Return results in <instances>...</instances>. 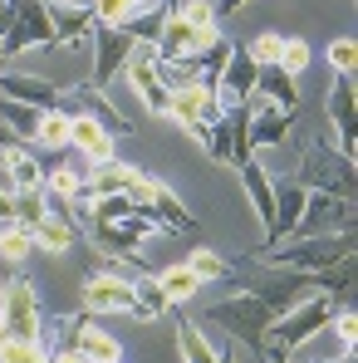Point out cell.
<instances>
[{"instance_id":"1","label":"cell","mask_w":358,"mask_h":363,"mask_svg":"<svg viewBox=\"0 0 358 363\" xmlns=\"http://www.w3.org/2000/svg\"><path fill=\"white\" fill-rule=\"evenodd\" d=\"M344 304L334 300V295H324V290H314V295H304V300L295 304V309H285L280 319H270V329L260 334V359H270V354H295V349H304L309 339H319L324 329H329V319L339 314Z\"/></svg>"},{"instance_id":"2","label":"cell","mask_w":358,"mask_h":363,"mask_svg":"<svg viewBox=\"0 0 358 363\" xmlns=\"http://www.w3.org/2000/svg\"><path fill=\"white\" fill-rule=\"evenodd\" d=\"M354 255V231H324V236H285L270 250L245 255L250 265H280V270H299V275H319L334 260Z\"/></svg>"},{"instance_id":"3","label":"cell","mask_w":358,"mask_h":363,"mask_svg":"<svg viewBox=\"0 0 358 363\" xmlns=\"http://www.w3.org/2000/svg\"><path fill=\"white\" fill-rule=\"evenodd\" d=\"M295 182L304 191L344 196V201H354V191H358L354 157H344L339 147H329V143H319V138H304V143H299V177Z\"/></svg>"},{"instance_id":"4","label":"cell","mask_w":358,"mask_h":363,"mask_svg":"<svg viewBox=\"0 0 358 363\" xmlns=\"http://www.w3.org/2000/svg\"><path fill=\"white\" fill-rule=\"evenodd\" d=\"M240 290H250L255 300L265 304L275 319L285 309H295L304 295H314V275H299V270H280V265H250V270H231Z\"/></svg>"},{"instance_id":"5","label":"cell","mask_w":358,"mask_h":363,"mask_svg":"<svg viewBox=\"0 0 358 363\" xmlns=\"http://www.w3.org/2000/svg\"><path fill=\"white\" fill-rule=\"evenodd\" d=\"M270 309L255 300L250 290H240V295H231V300H221V304H211L206 309V324L211 329H226L236 344H245V349H260V334L270 329Z\"/></svg>"},{"instance_id":"6","label":"cell","mask_w":358,"mask_h":363,"mask_svg":"<svg viewBox=\"0 0 358 363\" xmlns=\"http://www.w3.org/2000/svg\"><path fill=\"white\" fill-rule=\"evenodd\" d=\"M0 324H5L10 339H20V344H40V329H45L40 290H35L25 275H10V280H5V290H0Z\"/></svg>"},{"instance_id":"7","label":"cell","mask_w":358,"mask_h":363,"mask_svg":"<svg viewBox=\"0 0 358 363\" xmlns=\"http://www.w3.org/2000/svg\"><path fill=\"white\" fill-rule=\"evenodd\" d=\"M162 226L152 221V216H142V211H133V216H123V221H89V241L99 245L108 260H118V255H138V245L152 241Z\"/></svg>"},{"instance_id":"8","label":"cell","mask_w":358,"mask_h":363,"mask_svg":"<svg viewBox=\"0 0 358 363\" xmlns=\"http://www.w3.org/2000/svg\"><path fill=\"white\" fill-rule=\"evenodd\" d=\"M89 40H94V79H89V84L108 89V84L123 74V64L133 60V50H138V45H133V35H128L123 25H99V20H94Z\"/></svg>"},{"instance_id":"9","label":"cell","mask_w":358,"mask_h":363,"mask_svg":"<svg viewBox=\"0 0 358 363\" xmlns=\"http://www.w3.org/2000/svg\"><path fill=\"white\" fill-rule=\"evenodd\" d=\"M324 113L334 123V147L344 152V157H354L358 152V89H354V74H334V84H329V94H324Z\"/></svg>"},{"instance_id":"10","label":"cell","mask_w":358,"mask_h":363,"mask_svg":"<svg viewBox=\"0 0 358 363\" xmlns=\"http://www.w3.org/2000/svg\"><path fill=\"white\" fill-rule=\"evenodd\" d=\"M55 25H50V0H15V30L5 35V55L25 50H50Z\"/></svg>"},{"instance_id":"11","label":"cell","mask_w":358,"mask_h":363,"mask_svg":"<svg viewBox=\"0 0 358 363\" xmlns=\"http://www.w3.org/2000/svg\"><path fill=\"white\" fill-rule=\"evenodd\" d=\"M64 113H89L99 128H108L113 138H128V133H133V123L108 104V89H99V84H89V79L74 84V89H64Z\"/></svg>"},{"instance_id":"12","label":"cell","mask_w":358,"mask_h":363,"mask_svg":"<svg viewBox=\"0 0 358 363\" xmlns=\"http://www.w3.org/2000/svg\"><path fill=\"white\" fill-rule=\"evenodd\" d=\"M324 231H354V201L309 191V201H304V211H299V226L290 236H324Z\"/></svg>"},{"instance_id":"13","label":"cell","mask_w":358,"mask_h":363,"mask_svg":"<svg viewBox=\"0 0 358 363\" xmlns=\"http://www.w3.org/2000/svg\"><path fill=\"white\" fill-rule=\"evenodd\" d=\"M128 309H133V280L113 265L84 280V314H128Z\"/></svg>"},{"instance_id":"14","label":"cell","mask_w":358,"mask_h":363,"mask_svg":"<svg viewBox=\"0 0 358 363\" xmlns=\"http://www.w3.org/2000/svg\"><path fill=\"white\" fill-rule=\"evenodd\" d=\"M157 55H152V45H138L133 50V60L123 64V79L133 84V94H138V104H147V113H157V118H167V89H162V79H157Z\"/></svg>"},{"instance_id":"15","label":"cell","mask_w":358,"mask_h":363,"mask_svg":"<svg viewBox=\"0 0 358 363\" xmlns=\"http://www.w3.org/2000/svg\"><path fill=\"white\" fill-rule=\"evenodd\" d=\"M0 99L25 108H64V89H55L40 74H15V69H0Z\"/></svg>"},{"instance_id":"16","label":"cell","mask_w":358,"mask_h":363,"mask_svg":"<svg viewBox=\"0 0 358 363\" xmlns=\"http://www.w3.org/2000/svg\"><path fill=\"white\" fill-rule=\"evenodd\" d=\"M255 79H260V64L245 55V45L231 50V60L221 69V79H216V104L221 108H240L250 94H255Z\"/></svg>"},{"instance_id":"17","label":"cell","mask_w":358,"mask_h":363,"mask_svg":"<svg viewBox=\"0 0 358 363\" xmlns=\"http://www.w3.org/2000/svg\"><path fill=\"white\" fill-rule=\"evenodd\" d=\"M226 113L221 104H216V94L196 79V84H186V89H172V99H167V118L181 123V128H191V123H216Z\"/></svg>"},{"instance_id":"18","label":"cell","mask_w":358,"mask_h":363,"mask_svg":"<svg viewBox=\"0 0 358 363\" xmlns=\"http://www.w3.org/2000/svg\"><path fill=\"white\" fill-rule=\"evenodd\" d=\"M69 349L79 354V359L89 363H118L123 359V344L113 339V334H104L99 324H94V314H74V334H69Z\"/></svg>"},{"instance_id":"19","label":"cell","mask_w":358,"mask_h":363,"mask_svg":"<svg viewBox=\"0 0 358 363\" xmlns=\"http://www.w3.org/2000/svg\"><path fill=\"white\" fill-rule=\"evenodd\" d=\"M304 201H309V191L299 186V182H275V216H270V226H265V245L260 250H270V245H280L290 231L299 226V211H304Z\"/></svg>"},{"instance_id":"20","label":"cell","mask_w":358,"mask_h":363,"mask_svg":"<svg viewBox=\"0 0 358 363\" xmlns=\"http://www.w3.org/2000/svg\"><path fill=\"white\" fill-rule=\"evenodd\" d=\"M245 113H250V147H275V143H285L290 138V123L295 113L290 108H275V104H265V99H245Z\"/></svg>"},{"instance_id":"21","label":"cell","mask_w":358,"mask_h":363,"mask_svg":"<svg viewBox=\"0 0 358 363\" xmlns=\"http://www.w3.org/2000/svg\"><path fill=\"white\" fill-rule=\"evenodd\" d=\"M113 143H118V138H113L108 128H99L89 113H69V147H74L84 162H108V157H118Z\"/></svg>"},{"instance_id":"22","label":"cell","mask_w":358,"mask_h":363,"mask_svg":"<svg viewBox=\"0 0 358 363\" xmlns=\"http://www.w3.org/2000/svg\"><path fill=\"white\" fill-rule=\"evenodd\" d=\"M50 25H55V45H84L94 30V5L89 0H50Z\"/></svg>"},{"instance_id":"23","label":"cell","mask_w":358,"mask_h":363,"mask_svg":"<svg viewBox=\"0 0 358 363\" xmlns=\"http://www.w3.org/2000/svg\"><path fill=\"white\" fill-rule=\"evenodd\" d=\"M172 324H177V354H181V363H231V349H226L221 339H206V329L191 324L186 314H177Z\"/></svg>"},{"instance_id":"24","label":"cell","mask_w":358,"mask_h":363,"mask_svg":"<svg viewBox=\"0 0 358 363\" xmlns=\"http://www.w3.org/2000/svg\"><path fill=\"white\" fill-rule=\"evenodd\" d=\"M236 172H240V186H245L250 206H255V216H260V226H270V216H275V177L260 167V157L240 162Z\"/></svg>"},{"instance_id":"25","label":"cell","mask_w":358,"mask_h":363,"mask_svg":"<svg viewBox=\"0 0 358 363\" xmlns=\"http://www.w3.org/2000/svg\"><path fill=\"white\" fill-rule=\"evenodd\" d=\"M201 45H206V40H201V35H196V30L177 15V10H172V15L162 20V35H157L152 55H157V60H186V55H196Z\"/></svg>"},{"instance_id":"26","label":"cell","mask_w":358,"mask_h":363,"mask_svg":"<svg viewBox=\"0 0 358 363\" xmlns=\"http://www.w3.org/2000/svg\"><path fill=\"white\" fill-rule=\"evenodd\" d=\"M133 177H138V167H133V162L108 157V162H89L84 186H89V196H118V191H128V182H133Z\"/></svg>"},{"instance_id":"27","label":"cell","mask_w":358,"mask_h":363,"mask_svg":"<svg viewBox=\"0 0 358 363\" xmlns=\"http://www.w3.org/2000/svg\"><path fill=\"white\" fill-rule=\"evenodd\" d=\"M255 99H265V104H275V108L299 113V79H290L280 64H265V69H260V79H255Z\"/></svg>"},{"instance_id":"28","label":"cell","mask_w":358,"mask_h":363,"mask_svg":"<svg viewBox=\"0 0 358 363\" xmlns=\"http://www.w3.org/2000/svg\"><path fill=\"white\" fill-rule=\"evenodd\" d=\"M177 10V0H147V5H138L128 20H123V30L133 35V45H157V35H162V20Z\"/></svg>"},{"instance_id":"29","label":"cell","mask_w":358,"mask_h":363,"mask_svg":"<svg viewBox=\"0 0 358 363\" xmlns=\"http://www.w3.org/2000/svg\"><path fill=\"white\" fill-rule=\"evenodd\" d=\"M147 216H152L162 231H191V226H196V221H191V211L172 196V186H167L162 177L152 182V206H147Z\"/></svg>"},{"instance_id":"30","label":"cell","mask_w":358,"mask_h":363,"mask_svg":"<svg viewBox=\"0 0 358 363\" xmlns=\"http://www.w3.org/2000/svg\"><path fill=\"white\" fill-rule=\"evenodd\" d=\"M172 309H177V304L162 295L157 275H147V270L133 275V309H128L133 319H162V314H172Z\"/></svg>"},{"instance_id":"31","label":"cell","mask_w":358,"mask_h":363,"mask_svg":"<svg viewBox=\"0 0 358 363\" xmlns=\"http://www.w3.org/2000/svg\"><path fill=\"white\" fill-rule=\"evenodd\" d=\"M231 50H236V45H231L226 35H216L211 45H201V50L191 55V64H196V79H201L211 94H216V79H221V69H226V60H231Z\"/></svg>"},{"instance_id":"32","label":"cell","mask_w":358,"mask_h":363,"mask_svg":"<svg viewBox=\"0 0 358 363\" xmlns=\"http://www.w3.org/2000/svg\"><path fill=\"white\" fill-rule=\"evenodd\" d=\"M0 157H5V167H10V182H15V191L45 186V162H40L30 147H5Z\"/></svg>"},{"instance_id":"33","label":"cell","mask_w":358,"mask_h":363,"mask_svg":"<svg viewBox=\"0 0 358 363\" xmlns=\"http://www.w3.org/2000/svg\"><path fill=\"white\" fill-rule=\"evenodd\" d=\"M314 290L334 295L339 304H354V255H344V260H334L329 270H319V275H314Z\"/></svg>"},{"instance_id":"34","label":"cell","mask_w":358,"mask_h":363,"mask_svg":"<svg viewBox=\"0 0 358 363\" xmlns=\"http://www.w3.org/2000/svg\"><path fill=\"white\" fill-rule=\"evenodd\" d=\"M157 285H162V295H167L172 304L196 300V290H201V280L191 275V265H186V260H177V265H167V270H157Z\"/></svg>"},{"instance_id":"35","label":"cell","mask_w":358,"mask_h":363,"mask_svg":"<svg viewBox=\"0 0 358 363\" xmlns=\"http://www.w3.org/2000/svg\"><path fill=\"white\" fill-rule=\"evenodd\" d=\"M45 216H50L45 186H30V191H15V196H10V221H15V226H40Z\"/></svg>"},{"instance_id":"36","label":"cell","mask_w":358,"mask_h":363,"mask_svg":"<svg viewBox=\"0 0 358 363\" xmlns=\"http://www.w3.org/2000/svg\"><path fill=\"white\" fill-rule=\"evenodd\" d=\"M35 143L50 147V152L69 147V113H64V108H45L40 123H35Z\"/></svg>"},{"instance_id":"37","label":"cell","mask_w":358,"mask_h":363,"mask_svg":"<svg viewBox=\"0 0 358 363\" xmlns=\"http://www.w3.org/2000/svg\"><path fill=\"white\" fill-rule=\"evenodd\" d=\"M177 15L186 20V25H191V30H196V35H201V40H206V45H211V40L221 35V20H216L211 0H181V5H177Z\"/></svg>"},{"instance_id":"38","label":"cell","mask_w":358,"mask_h":363,"mask_svg":"<svg viewBox=\"0 0 358 363\" xmlns=\"http://www.w3.org/2000/svg\"><path fill=\"white\" fill-rule=\"evenodd\" d=\"M226 128H231V167L250 162L255 147H250V113H245V104L240 108H226Z\"/></svg>"},{"instance_id":"39","label":"cell","mask_w":358,"mask_h":363,"mask_svg":"<svg viewBox=\"0 0 358 363\" xmlns=\"http://www.w3.org/2000/svg\"><path fill=\"white\" fill-rule=\"evenodd\" d=\"M30 236H35V250H69L79 231L69 221H60V216H45L40 226H30Z\"/></svg>"},{"instance_id":"40","label":"cell","mask_w":358,"mask_h":363,"mask_svg":"<svg viewBox=\"0 0 358 363\" xmlns=\"http://www.w3.org/2000/svg\"><path fill=\"white\" fill-rule=\"evenodd\" d=\"M30 255H35V236H30V226L5 221V226H0V260L20 265V260H30Z\"/></svg>"},{"instance_id":"41","label":"cell","mask_w":358,"mask_h":363,"mask_svg":"<svg viewBox=\"0 0 358 363\" xmlns=\"http://www.w3.org/2000/svg\"><path fill=\"white\" fill-rule=\"evenodd\" d=\"M186 265H191V275H196L201 285H206V280H231V270H236L226 255H216V250H206V245H201V250H191V255H186Z\"/></svg>"},{"instance_id":"42","label":"cell","mask_w":358,"mask_h":363,"mask_svg":"<svg viewBox=\"0 0 358 363\" xmlns=\"http://www.w3.org/2000/svg\"><path fill=\"white\" fill-rule=\"evenodd\" d=\"M280 50H285V35H270V30H265V35H255V40L245 45V55L260 64V69H265V64H280Z\"/></svg>"},{"instance_id":"43","label":"cell","mask_w":358,"mask_h":363,"mask_svg":"<svg viewBox=\"0 0 358 363\" xmlns=\"http://www.w3.org/2000/svg\"><path fill=\"white\" fill-rule=\"evenodd\" d=\"M324 60H329V69H334V74H354V64H358V45L349 40V35H344V40H329Z\"/></svg>"},{"instance_id":"44","label":"cell","mask_w":358,"mask_h":363,"mask_svg":"<svg viewBox=\"0 0 358 363\" xmlns=\"http://www.w3.org/2000/svg\"><path fill=\"white\" fill-rule=\"evenodd\" d=\"M309 60H314V50H309L304 40H285V50H280V69H285L290 79H299V74L309 69Z\"/></svg>"},{"instance_id":"45","label":"cell","mask_w":358,"mask_h":363,"mask_svg":"<svg viewBox=\"0 0 358 363\" xmlns=\"http://www.w3.org/2000/svg\"><path fill=\"white\" fill-rule=\"evenodd\" d=\"M0 363H55V354H45V344H20V339H10L5 354H0Z\"/></svg>"},{"instance_id":"46","label":"cell","mask_w":358,"mask_h":363,"mask_svg":"<svg viewBox=\"0 0 358 363\" xmlns=\"http://www.w3.org/2000/svg\"><path fill=\"white\" fill-rule=\"evenodd\" d=\"M94 5V20L99 25H123L133 15V0H89Z\"/></svg>"},{"instance_id":"47","label":"cell","mask_w":358,"mask_h":363,"mask_svg":"<svg viewBox=\"0 0 358 363\" xmlns=\"http://www.w3.org/2000/svg\"><path fill=\"white\" fill-rule=\"evenodd\" d=\"M245 0H211V10H216V20H226V15H236Z\"/></svg>"},{"instance_id":"48","label":"cell","mask_w":358,"mask_h":363,"mask_svg":"<svg viewBox=\"0 0 358 363\" xmlns=\"http://www.w3.org/2000/svg\"><path fill=\"white\" fill-rule=\"evenodd\" d=\"M55 363H89V359H79L74 349H64V354H55Z\"/></svg>"},{"instance_id":"49","label":"cell","mask_w":358,"mask_h":363,"mask_svg":"<svg viewBox=\"0 0 358 363\" xmlns=\"http://www.w3.org/2000/svg\"><path fill=\"white\" fill-rule=\"evenodd\" d=\"M5 344H10V329H5V324H0V354H5Z\"/></svg>"},{"instance_id":"50","label":"cell","mask_w":358,"mask_h":363,"mask_svg":"<svg viewBox=\"0 0 358 363\" xmlns=\"http://www.w3.org/2000/svg\"><path fill=\"white\" fill-rule=\"evenodd\" d=\"M5 64H10V55H5V40H0V69H5Z\"/></svg>"},{"instance_id":"51","label":"cell","mask_w":358,"mask_h":363,"mask_svg":"<svg viewBox=\"0 0 358 363\" xmlns=\"http://www.w3.org/2000/svg\"><path fill=\"white\" fill-rule=\"evenodd\" d=\"M265 363H290V359H285V354H270V359H265Z\"/></svg>"},{"instance_id":"52","label":"cell","mask_w":358,"mask_h":363,"mask_svg":"<svg viewBox=\"0 0 358 363\" xmlns=\"http://www.w3.org/2000/svg\"><path fill=\"white\" fill-rule=\"evenodd\" d=\"M319 363H334V359H319Z\"/></svg>"},{"instance_id":"53","label":"cell","mask_w":358,"mask_h":363,"mask_svg":"<svg viewBox=\"0 0 358 363\" xmlns=\"http://www.w3.org/2000/svg\"><path fill=\"white\" fill-rule=\"evenodd\" d=\"M118 363H123V359H118Z\"/></svg>"}]
</instances>
